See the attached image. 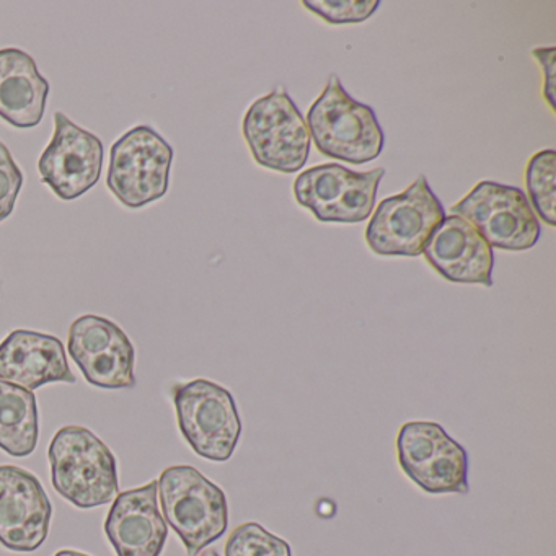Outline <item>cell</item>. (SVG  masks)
Wrapping results in <instances>:
<instances>
[{
    "instance_id": "6da1fadb",
    "label": "cell",
    "mask_w": 556,
    "mask_h": 556,
    "mask_svg": "<svg viewBox=\"0 0 556 556\" xmlns=\"http://www.w3.org/2000/svg\"><path fill=\"white\" fill-rule=\"evenodd\" d=\"M305 123L317 151L334 161L369 164L380 157L386 146V135L374 109L354 100L337 74L328 77Z\"/></svg>"
},
{
    "instance_id": "7a4b0ae2",
    "label": "cell",
    "mask_w": 556,
    "mask_h": 556,
    "mask_svg": "<svg viewBox=\"0 0 556 556\" xmlns=\"http://www.w3.org/2000/svg\"><path fill=\"white\" fill-rule=\"evenodd\" d=\"M54 490L79 509L112 503L119 493L118 464L109 445L83 426H64L48 448Z\"/></svg>"
},
{
    "instance_id": "3957f363",
    "label": "cell",
    "mask_w": 556,
    "mask_h": 556,
    "mask_svg": "<svg viewBox=\"0 0 556 556\" xmlns=\"http://www.w3.org/2000/svg\"><path fill=\"white\" fill-rule=\"evenodd\" d=\"M161 513L180 536L188 556H198L229 527V504L223 488L191 465L165 468L157 480Z\"/></svg>"
},
{
    "instance_id": "277c9868",
    "label": "cell",
    "mask_w": 556,
    "mask_h": 556,
    "mask_svg": "<svg viewBox=\"0 0 556 556\" xmlns=\"http://www.w3.org/2000/svg\"><path fill=\"white\" fill-rule=\"evenodd\" d=\"M242 135L253 161L278 174L301 172L311 155L307 123L282 86L250 105Z\"/></svg>"
},
{
    "instance_id": "5b68a950",
    "label": "cell",
    "mask_w": 556,
    "mask_h": 556,
    "mask_svg": "<svg viewBox=\"0 0 556 556\" xmlns=\"http://www.w3.org/2000/svg\"><path fill=\"white\" fill-rule=\"evenodd\" d=\"M178 428L194 454L206 460H230L240 435L242 418L226 387L207 379L177 383L172 390Z\"/></svg>"
},
{
    "instance_id": "8992f818",
    "label": "cell",
    "mask_w": 556,
    "mask_h": 556,
    "mask_svg": "<svg viewBox=\"0 0 556 556\" xmlns=\"http://www.w3.org/2000/svg\"><path fill=\"white\" fill-rule=\"evenodd\" d=\"M444 217L428 178L419 175L405 191L377 204L364 237L376 255L416 258Z\"/></svg>"
},
{
    "instance_id": "52a82bcc",
    "label": "cell",
    "mask_w": 556,
    "mask_h": 556,
    "mask_svg": "<svg viewBox=\"0 0 556 556\" xmlns=\"http://www.w3.org/2000/svg\"><path fill=\"white\" fill-rule=\"evenodd\" d=\"M405 477L428 494H468V454L434 421H408L395 441Z\"/></svg>"
},
{
    "instance_id": "ba28073f",
    "label": "cell",
    "mask_w": 556,
    "mask_h": 556,
    "mask_svg": "<svg viewBox=\"0 0 556 556\" xmlns=\"http://www.w3.org/2000/svg\"><path fill=\"white\" fill-rule=\"evenodd\" d=\"M174 148L151 126L126 132L110 152L106 187L129 210H139L167 194Z\"/></svg>"
},
{
    "instance_id": "9c48e42d",
    "label": "cell",
    "mask_w": 556,
    "mask_h": 556,
    "mask_svg": "<svg viewBox=\"0 0 556 556\" xmlns=\"http://www.w3.org/2000/svg\"><path fill=\"white\" fill-rule=\"evenodd\" d=\"M483 237L491 249L526 252L539 242L542 226L520 188L480 181L451 207Z\"/></svg>"
},
{
    "instance_id": "30bf717a",
    "label": "cell",
    "mask_w": 556,
    "mask_h": 556,
    "mask_svg": "<svg viewBox=\"0 0 556 556\" xmlns=\"http://www.w3.org/2000/svg\"><path fill=\"white\" fill-rule=\"evenodd\" d=\"M383 177L386 168L354 172L338 164L317 165L295 178L292 193L318 223L357 224L372 216Z\"/></svg>"
},
{
    "instance_id": "8fae6325",
    "label": "cell",
    "mask_w": 556,
    "mask_h": 556,
    "mask_svg": "<svg viewBox=\"0 0 556 556\" xmlns=\"http://www.w3.org/2000/svg\"><path fill=\"white\" fill-rule=\"evenodd\" d=\"M67 353L90 386L109 390L136 386L135 346L128 334L109 318H77L70 328Z\"/></svg>"
},
{
    "instance_id": "7c38bea8",
    "label": "cell",
    "mask_w": 556,
    "mask_h": 556,
    "mask_svg": "<svg viewBox=\"0 0 556 556\" xmlns=\"http://www.w3.org/2000/svg\"><path fill=\"white\" fill-rule=\"evenodd\" d=\"M102 167V141L58 112L53 139L38 161L41 181L61 200L73 201L99 184Z\"/></svg>"
},
{
    "instance_id": "4fadbf2b",
    "label": "cell",
    "mask_w": 556,
    "mask_h": 556,
    "mask_svg": "<svg viewBox=\"0 0 556 556\" xmlns=\"http://www.w3.org/2000/svg\"><path fill=\"white\" fill-rule=\"evenodd\" d=\"M53 504L41 481L15 465H0V545L37 552L50 533Z\"/></svg>"
},
{
    "instance_id": "5bb4252c",
    "label": "cell",
    "mask_w": 556,
    "mask_h": 556,
    "mask_svg": "<svg viewBox=\"0 0 556 556\" xmlns=\"http://www.w3.org/2000/svg\"><path fill=\"white\" fill-rule=\"evenodd\" d=\"M422 256L445 281L493 286V249L464 217L445 216L426 242Z\"/></svg>"
},
{
    "instance_id": "9a60e30c",
    "label": "cell",
    "mask_w": 556,
    "mask_h": 556,
    "mask_svg": "<svg viewBox=\"0 0 556 556\" xmlns=\"http://www.w3.org/2000/svg\"><path fill=\"white\" fill-rule=\"evenodd\" d=\"M103 529L116 556H161L168 526L159 509L157 480L118 493Z\"/></svg>"
},
{
    "instance_id": "2e32d148",
    "label": "cell",
    "mask_w": 556,
    "mask_h": 556,
    "mask_svg": "<svg viewBox=\"0 0 556 556\" xmlns=\"http://www.w3.org/2000/svg\"><path fill=\"white\" fill-rule=\"evenodd\" d=\"M0 380L35 392L47 383H76V376L60 338L14 330L0 343Z\"/></svg>"
},
{
    "instance_id": "e0dca14e",
    "label": "cell",
    "mask_w": 556,
    "mask_h": 556,
    "mask_svg": "<svg viewBox=\"0 0 556 556\" xmlns=\"http://www.w3.org/2000/svg\"><path fill=\"white\" fill-rule=\"evenodd\" d=\"M50 84L30 54L18 48L0 50V118L18 129L40 125Z\"/></svg>"
},
{
    "instance_id": "ac0fdd59",
    "label": "cell",
    "mask_w": 556,
    "mask_h": 556,
    "mask_svg": "<svg viewBox=\"0 0 556 556\" xmlns=\"http://www.w3.org/2000/svg\"><path fill=\"white\" fill-rule=\"evenodd\" d=\"M40 438L37 396L0 380V448L12 457L34 454Z\"/></svg>"
},
{
    "instance_id": "d6986e66",
    "label": "cell",
    "mask_w": 556,
    "mask_h": 556,
    "mask_svg": "<svg viewBox=\"0 0 556 556\" xmlns=\"http://www.w3.org/2000/svg\"><path fill=\"white\" fill-rule=\"evenodd\" d=\"M527 201L546 226H556V152L553 149L539 151L526 165Z\"/></svg>"
},
{
    "instance_id": "ffe728a7",
    "label": "cell",
    "mask_w": 556,
    "mask_h": 556,
    "mask_svg": "<svg viewBox=\"0 0 556 556\" xmlns=\"http://www.w3.org/2000/svg\"><path fill=\"white\" fill-rule=\"evenodd\" d=\"M226 556H292L291 545L262 523L245 522L230 532Z\"/></svg>"
},
{
    "instance_id": "44dd1931",
    "label": "cell",
    "mask_w": 556,
    "mask_h": 556,
    "mask_svg": "<svg viewBox=\"0 0 556 556\" xmlns=\"http://www.w3.org/2000/svg\"><path fill=\"white\" fill-rule=\"evenodd\" d=\"M379 0H304L302 8L328 25H357L369 21L377 9Z\"/></svg>"
},
{
    "instance_id": "7402d4cb",
    "label": "cell",
    "mask_w": 556,
    "mask_h": 556,
    "mask_svg": "<svg viewBox=\"0 0 556 556\" xmlns=\"http://www.w3.org/2000/svg\"><path fill=\"white\" fill-rule=\"evenodd\" d=\"M24 185V175L15 164L8 146L0 142V223L14 213L15 203Z\"/></svg>"
},
{
    "instance_id": "603a6c76",
    "label": "cell",
    "mask_w": 556,
    "mask_h": 556,
    "mask_svg": "<svg viewBox=\"0 0 556 556\" xmlns=\"http://www.w3.org/2000/svg\"><path fill=\"white\" fill-rule=\"evenodd\" d=\"M533 60L539 64L542 70L543 76V99L548 103L549 110L556 112L555 103V63L556 50L555 47L535 48L532 51Z\"/></svg>"
},
{
    "instance_id": "cb8c5ba5",
    "label": "cell",
    "mask_w": 556,
    "mask_h": 556,
    "mask_svg": "<svg viewBox=\"0 0 556 556\" xmlns=\"http://www.w3.org/2000/svg\"><path fill=\"white\" fill-rule=\"evenodd\" d=\"M54 556H90L87 553L77 552V549H60Z\"/></svg>"
},
{
    "instance_id": "d4e9b609",
    "label": "cell",
    "mask_w": 556,
    "mask_h": 556,
    "mask_svg": "<svg viewBox=\"0 0 556 556\" xmlns=\"http://www.w3.org/2000/svg\"><path fill=\"white\" fill-rule=\"evenodd\" d=\"M198 556H220L219 553L216 552V549H204V552H201Z\"/></svg>"
}]
</instances>
